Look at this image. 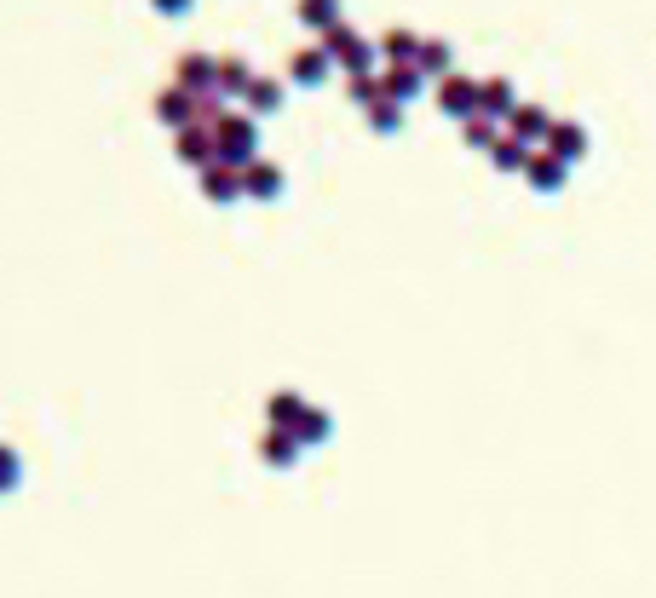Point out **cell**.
I'll use <instances>...</instances> for the list:
<instances>
[{
  "label": "cell",
  "instance_id": "cell-1",
  "mask_svg": "<svg viewBox=\"0 0 656 598\" xmlns=\"http://www.w3.org/2000/svg\"><path fill=\"white\" fill-rule=\"evenodd\" d=\"M213 138H219V161H231V167H248V161H259V121L248 110L242 115H225L219 127H213Z\"/></svg>",
  "mask_w": 656,
  "mask_h": 598
},
{
  "label": "cell",
  "instance_id": "cell-2",
  "mask_svg": "<svg viewBox=\"0 0 656 598\" xmlns=\"http://www.w3.org/2000/svg\"><path fill=\"white\" fill-rule=\"evenodd\" d=\"M323 52H328L340 69H346V75H375V58H380V46H369V41L352 29V23L328 29V35H323Z\"/></svg>",
  "mask_w": 656,
  "mask_h": 598
},
{
  "label": "cell",
  "instance_id": "cell-3",
  "mask_svg": "<svg viewBox=\"0 0 656 598\" xmlns=\"http://www.w3.org/2000/svg\"><path fill=\"white\" fill-rule=\"evenodd\" d=\"M478 87H484V81H472L461 69L444 75V81H438V110L455 115V121H472V115H478Z\"/></svg>",
  "mask_w": 656,
  "mask_h": 598
},
{
  "label": "cell",
  "instance_id": "cell-4",
  "mask_svg": "<svg viewBox=\"0 0 656 598\" xmlns=\"http://www.w3.org/2000/svg\"><path fill=\"white\" fill-rule=\"evenodd\" d=\"M196 179H202V196H208L213 207L248 202V190H242V167H231V161H213V167H202Z\"/></svg>",
  "mask_w": 656,
  "mask_h": 598
},
{
  "label": "cell",
  "instance_id": "cell-5",
  "mask_svg": "<svg viewBox=\"0 0 656 598\" xmlns=\"http://www.w3.org/2000/svg\"><path fill=\"white\" fill-rule=\"evenodd\" d=\"M213 81H219V58H208V52H179L173 87H185L190 98H202V92H213Z\"/></svg>",
  "mask_w": 656,
  "mask_h": 598
},
{
  "label": "cell",
  "instance_id": "cell-6",
  "mask_svg": "<svg viewBox=\"0 0 656 598\" xmlns=\"http://www.w3.org/2000/svg\"><path fill=\"white\" fill-rule=\"evenodd\" d=\"M173 161H185V167H213L219 161V138H213V127H185V133H173Z\"/></svg>",
  "mask_w": 656,
  "mask_h": 598
},
{
  "label": "cell",
  "instance_id": "cell-7",
  "mask_svg": "<svg viewBox=\"0 0 656 598\" xmlns=\"http://www.w3.org/2000/svg\"><path fill=\"white\" fill-rule=\"evenodd\" d=\"M426 92V75H421V64H386L380 69V98H392V104H415Z\"/></svg>",
  "mask_w": 656,
  "mask_h": 598
},
{
  "label": "cell",
  "instance_id": "cell-8",
  "mask_svg": "<svg viewBox=\"0 0 656 598\" xmlns=\"http://www.w3.org/2000/svg\"><path fill=\"white\" fill-rule=\"evenodd\" d=\"M242 190H248V202H277L282 190H288V173H282L277 161H248L242 167Z\"/></svg>",
  "mask_w": 656,
  "mask_h": 598
},
{
  "label": "cell",
  "instance_id": "cell-9",
  "mask_svg": "<svg viewBox=\"0 0 656 598\" xmlns=\"http://www.w3.org/2000/svg\"><path fill=\"white\" fill-rule=\"evenodd\" d=\"M150 115H156L162 127H173V133H185V127H196V98H190L185 87H162L156 104H150Z\"/></svg>",
  "mask_w": 656,
  "mask_h": 598
},
{
  "label": "cell",
  "instance_id": "cell-10",
  "mask_svg": "<svg viewBox=\"0 0 656 598\" xmlns=\"http://www.w3.org/2000/svg\"><path fill=\"white\" fill-rule=\"evenodd\" d=\"M254 81H259V69L248 64L242 52H225V58H219V81H213V92L231 104V98H248V87H254Z\"/></svg>",
  "mask_w": 656,
  "mask_h": 598
},
{
  "label": "cell",
  "instance_id": "cell-11",
  "mask_svg": "<svg viewBox=\"0 0 656 598\" xmlns=\"http://www.w3.org/2000/svg\"><path fill=\"white\" fill-rule=\"evenodd\" d=\"M507 133H513V138H524L530 150H541V144L553 138V115L541 110V104H518V110L507 115Z\"/></svg>",
  "mask_w": 656,
  "mask_h": 598
},
{
  "label": "cell",
  "instance_id": "cell-12",
  "mask_svg": "<svg viewBox=\"0 0 656 598\" xmlns=\"http://www.w3.org/2000/svg\"><path fill=\"white\" fill-rule=\"evenodd\" d=\"M328 75H334V58L323 52V41L305 46V52H294V58H288V81H294V87H323Z\"/></svg>",
  "mask_w": 656,
  "mask_h": 598
},
{
  "label": "cell",
  "instance_id": "cell-13",
  "mask_svg": "<svg viewBox=\"0 0 656 598\" xmlns=\"http://www.w3.org/2000/svg\"><path fill=\"white\" fill-rule=\"evenodd\" d=\"M524 179H530V190H541V196H559L564 179H570V161H559L547 144H541L536 156H530V173H524Z\"/></svg>",
  "mask_w": 656,
  "mask_h": 598
},
{
  "label": "cell",
  "instance_id": "cell-14",
  "mask_svg": "<svg viewBox=\"0 0 656 598\" xmlns=\"http://www.w3.org/2000/svg\"><path fill=\"white\" fill-rule=\"evenodd\" d=\"M518 110V92H513V81L507 75H490L484 87H478V115H490V121H501L507 127V115Z\"/></svg>",
  "mask_w": 656,
  "mask_h": 598
},
{
  "label": "cell",
  "instance_id": "cell-15",
  "mask_svg": "<svg viewBox=\"0 0 656 598\" xmlns=\"http://www.w3.org/2000/svg\"><path fill=\"white\" fill-rule=\"evenodd\" d=\"M294 12H300V23L311 35H328V29L346 23V6H340V0H294Z\"/></svg>",
  "mask_w": 656,
  "mask_h": 598
},
{
  "label": "cell",
  "instance_id": "cell-16",
  "mask_svg": "<svg viewBox=\"0 0 656 598\" xmlns=\"http://www.w3.org/2000/svg\"><path fill=\"white\" fill-rule=\"evenodd\" d=\"M282 98H288V81H277V75H259L254 87H248V98H242V104H248V115H277L282 110Z\"/></svg>",
  "mask_w": 656,
  "mask_h": 598
},
{
  "label": "cell",
  "instance_id": "cell-17",
  "mask_svg": "<svg viewBox=\"0 0 656 598\" xmlns=\"http://www.w3.org/2000/svg\"><path fill=\"white\" fill-rule=\"evenodd\" d=\"M380 58H386V64H415V58H421V35L403 29V23H392V29L380 35Z\"/></svg>",
  "mask_w": 656,
  "mask_h": 598
},
{
  "label": "cell",
  "instance_id": "cell-18",
  "mask_svg": "<svg viewBox=\"0 0 656 598\" xmlns=\"http://www.w3.org/2000/svg\"><path fill=\"white\" fill-rule=\"evenodd\" d=\"M530 144L524 138H513V133H501L495 138V150H490V161H495V173H530Z\"/></svg>",
  "mask_w": 656,
  "mask_h": 598
},
{
  "label": "cell",
  "instance_id": "cell-19",
  "mask_svg": "<svg viewBox=\"0 0 656 598\" xmlns=\"http://www.w3.org/2000/svg\"><path fill=\"white\" fill-rule=\"evenodd\" d=\"M547 150L559 161H582L587 156V133L576 127V121H553V138H547Z\"/></svg>",
  "mask_w": 656,
  "mask_h": 598
},
{
  "label": "cell",
  "instance_id": "cell-20",
  "mask_svg": "<svg viewBox=\"0 0 656 598\" xmlns=\"http://www.w3.org/2000/svg\"><path fill=\"white\" fill-rule=\"evenodd\" d=\"M415 64H421V75H426V81H432V75L444 81V75H455V52H449V41L426 35V41H421V58H415Z\"/></svg>",
  "mask_w": 656,
  "mask_h": 598
},
{
  "label": "cell",
  "instance_id": "cell-21",
  "mask_svg": "<svg viewBox=\"0 0 656 598\" xmlns=\"http://www.w3.org/2000/svg\"><path fill=\"white\" fill-rule=\"evenodd\" d=\"M507 133L501 121H490V115H472V121H461V138H467V150H495V138Z\"/></svg>",
  "mask_w": 656,
  "mask_h": 598
},
{
  "label": "cell",
  "instance_id": "cell-22",
  "mask_svg": "<svg viewBox=\"0 0 656 598\" xmlns=\"http://www.w3.org/2000/svg\"><path fill=\"white\" fill-rule=\"evenodd\" d=\"M403 104H392V98H375V104H369V110H363V121H369V127H375V133H398L403 127Z\"/></svg>",
  "mask_w": 656,
  "mask_h": 598
},
{
  "label": "cell",
  "instance_id": "cell-23",
  "mask_svg": "<svg viewBox=\"0 0 656 598\" xmlns=\"http://www.w3.org/2000/svg\"><path fill=\"white\" fill-rule=\"evenodd\" d=\"M259 455L271 460V466H294V455H300V437H294V432H271L265 443H259Z\"/></svg>",
  "mask_w": 656,
  "mask_h": 598
},
{
  "label": "cell",
  "instance_id": "cell-24",
  "mask_svg": "<svg viewBox=\"0 0 656 598\" xmlns=\"http://www.w3.org/2000/svg\"><path fill=\"white\" fill-rule=\"evenodd\" d=\"M300 414H305V403L294 397V391H277V397H271V426H277V432L300 426Z\"/></svg>",
  "mask_w": 656,
  "mask_h": 598
},
{
  "label": "cell",
  "instance_id": "cell-25",
  "mask_svg": "<svg viewBox=\"0 0 656 598\" xmlns=\"http://www.w3.org/2000/svg\"><path fill=\"white\" fill-rule=\"evenodd\" d=\"M225 115H231V104H225L219 92H202V98H196V127H219Z\"/></svg>",
  "mask_w": 656,
  "mask_h": 598
},
{
  "label": "cell",
  "instance_id": "cell-26",
  "mask_svg": "<svg viewBox=\"0 0 656 598\" xmlns=\"http://www.w3.org/2000/svg\"><path fill=\"white\" fill-rule=\"evenodd\" d=\"M346 92H352V104L369 110V104L380 98V75H346Z\"/></svg>",
  "mask_w": 656,
  "mask_h": 598
},
{
  "label": "cell",
  "instance_id": "cell-27",
  "mask_svg": "<svg viewBox=\"0 0 656 598\" xmlns=\"http://www.w3.org/2000/svg\"><path fill=\"white\" fill-rule=\"evenodd\" d=\"M294 437H300V443H323V437H328V414H323V409H317V414L305 409L300 426H294Z\"/></svg>",
  "mask_w": 656,
  "mask_h": 598
},
{
  "label": "cell",
  "instance_id": "cell-28",
  "mask_svg": "<svg viewBox=\"0 0 656 598\" xmlns=\"http://www.w3.org/2000/svg\"><path fill=\"white\" fill-rule=\"evenodd\" d=\"M18 478H24L18 455H12V449H0V495H6V489H18Z\"/></svg>",
  "mask_w": 656,
  "mask_h": 598
},
{
  "label": "cell",
  "instance_id": "cell-29",
  "mask_svg": "<svg viewBox=\"0 0 656 598\" xmlns=\"http://www.w3.org/2000/svg\"><path fill=\"white\" fill-rule=\"evenodd\" d=\"M150 6H156L162 18H185V12H190V0H150Z\"/></svg>",
  "mask_w": 656,
  "mask_h": 598
}]
</instances>
